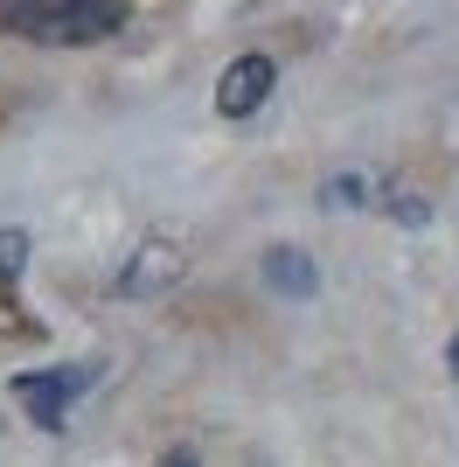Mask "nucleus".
Returning <instances> with one entry per match:
<instances>
[{
  "label": "nucleus",
  "mask_w": 459,
  "mask_h": 467,
  "mask_svg": "<svg viewBox=\"0 0 459 467\" xmlns=\"http://www.w3.org/2000/svg\"><path fill=\"white\" fill-rule=\"evenodd\" d=\"M133 21V0H0V36L36 49H91Z\"/></svg>",
  "instance_id": "nucleus-1"
},
{
  "label": "nucleus",
  "mask_w": 459,
  "mask_h": 467,
  "mask_svg": "<svg viewBox=\"0 0 459 467\" xmlns=\"http://www.w3.org/2000/svg\"><path fill=\"white\" fill-rule=\"evenodd\" d=\"M327 210H382V216H397V223H432V195H418L411 182L397 175H382V168H342V175H327L321 189Z\"/></svg>",
  "instance_id": "nucleus-2"
},
{
  "label": "nucleus",
  "mask_w": 459,
  "mask_h": 467,
  "mask_svg": "<svg viewBox=\"0 0 459 467\" xmlns=\"http://www.w3.org/2000/svg\"><path fill=\"white\" fill-rule=\"evenodd\" d=\"M189 265H195V252L181 237H139L133 252H126V265L112 273V293L118 300H168L189 279Z\"/></svg>",
  "instance_id": "nucleus-3"
},
{
  "label": "nucleus",
  "mask_w": 459,
  "mask_h": 467,
  "mask_svg": "<svg viewBox=\"0 0 459 467\" xmlns=\"http://www.w3.org/2000/svg\"><path fill=\"white\" fill-rule=\"evenodd\" d=\"M91 384H97V363H70V370H21L15 377V398L36 411V426L63 432V426H70V405Z\"/></svg>",
  "instance_id": "nucleus-4"
},
{
  "label": "nucleus",
  "mask_w": 459,
  "mask_h": 467,
  "mask_svg": "<svg viewBox=\"0 0 459 467\" xmlns=\"http://www.w3.org/2000/svg\"><path fill=\"white\" fill-rule=\"evenodd\" d=\"M271 84H279L271 57H258V49H250V57H237L223 78H216V119H250V112L271 98Z\"/></svg>",
  "instance_id": "nucleus-5"
},
{
  "label": "nucleus",
  "mask_w": 459,
  "mask_h": 467,
  "mask_svg": "<svg viewBox=\"0 0 459 467\" xmlns=\"http://www.w3.org/2000/svg\"><path fill=\"white\" fill-rule=\"evenodd\" d=\"M265 286H271V293H286V300H313L321 273H313V258H300L292 244H279V252L265 258Z\"/></svg>",
  "instance_id": "nucleus-6"
},
{
  "label": "nucleus",
  "mask_w": 459,
  "mask_h": 467,
  "mask_svg": "<svg viewBox=\"0 0 459 467\" xmlns=\"http://www.w3.org/2000/svg\"><path fill=\"white\" fill-rule=\"evenodd\" d=\"M21 265H28V237H21V231H0V286H15Z\"/></svg>",
  "instance_id": "nucleus-7"
},
{
  "label": "nucleus",
  "mask_w": 459,
  "mask_h": 467,
  "mask_svg": "<svg viewBox=\"0 0 459 467\" xmlns=\"http://www.w3.org/2000/svg\"><path fill=\"white\" fill-rule=\"evenodd\" d=\"M445 363H453V377H459V335H453V342H445Z\"/></svg>",
  "instance_id": "nucleus-8"
},
{
  "label": "nucleus",
  "mask_w": 459,
  "mask_h": 467,
  "mask_svg": "<svg viewBox=\"0 0 459 467\" xmlns=\"http://www.w3.org/2000/svg\"><path fill=\"white\" fill-rule=\"evenodd\" d=\"M160 467H195V461H189V453H168V461H160Z\"/></svg>",
  "instance_id": "nucleus-9"
}]
</instances>
